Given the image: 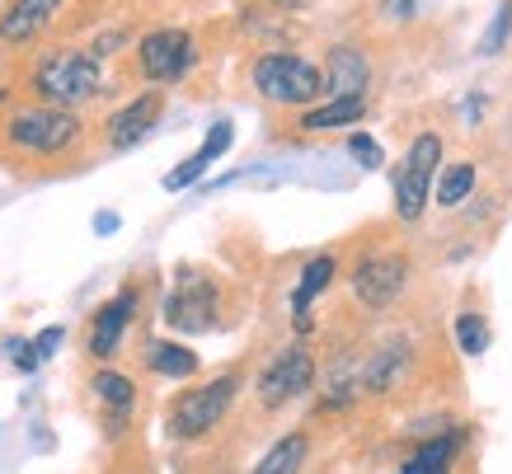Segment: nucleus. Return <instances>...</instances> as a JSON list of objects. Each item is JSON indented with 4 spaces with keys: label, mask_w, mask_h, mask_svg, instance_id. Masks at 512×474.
I'll return each mask as SVG.
<instances>
[{
    "label": "nucleus",
    "mask_w": 512,
    "mask_h": 474,
    "mask_svg": "<svg viewBox=\"0 0 512 474\" xmlns=\"http://www.w3.org/2000/svg\"><path fill=\"white\" fill-rule=\"evenodd\" d=\"M90 165H99L90 113L33 104L19 94L0 104V174L19 184H47L71 179Z\"/></svg>",
    "instance_id": "obj_1"
},
{
    "label": "nucleus",
    "mask_w": 512,
    "mask_h": 474,
    "mask_svg": "<svg viewBox=\"0 0 512 474\" xmlns=\"http://www.w3.org/2000/svg\"><path fill=\"white\" fill-rule=\"evenodd\" d=\"M400 230H390V221H372L343 240V287L367 320L409 315L428 291V254Z\"/></svg>",
    "instance_id": "obj_2"
},
{
    "label": "nucleus",
    "mask_w": 512,
    "mask_h": 474,
    "mask_svg": "<svg viewBox=\"0 0 512 474\" xmlns=\"http://www.w3.org/2000/svg\"><path fill=\"white\" fill-rule=\"evenodd\" d=\"M0 80L33 104H52V108H76L90 113L94 104H109L118 94L113 71L80 38H52L38 43L33 52L15 57V62L0 66Z\"/></svg>",
    "instance_id": "obj_3"
},
{
    "label": "nucleus",
    "mask_w": 512,
    "mask_h": 474,
    "mask_svg": "<svg viewBox=\"0 0 512 474\" xmlns=\"http://www.w3.org/2000/svg\"><path fill=\"white\" fill-rule=\"evenodd\" d=\"M212 24H146V29L132 38L123 57H118V90L123 85H137V90H174V85H188V80L202 71V62L212 57Z\"/></svg>",
    "instance_id": "obj_4"
},
{
    "label": "nucleus",
    "mask_w": 512,
    "mask_h": 474,
    "mask_svg": "<svg viewBox=\"0 0 512 474\" xmlns=\"http://www.w3.org/2000/svg\"><path fill=\"white\" fill-rule=\"evenodd\" d=\"M240 287H235L231 273H221L212 263H179L174 268V282L160 301V320L170 334H217V329H231L240 315Z\"/></svg>",
    "instance_id": "obj_5"
},
{
    "label": "nucleus",
    "mask_w": 512,
    "mask_h": 474,
    "mask_svg": "<svg viewBox=\"0 0 512 474\" xmlns=\"http://www.w3.org/2000/svg\"><path fill=\"white\" fill-rule=\"evenodd\" d=\"M447 160V127L433 113H423V123L409 132L404 151L390 165V221L404 230H419L428 207H433V179Z\"/></svg>",
    "instance_id": "obj_6"
},
{
    "label": "nucleus",
    "mask_w": 512,
    "mask_h": 474,
    "mask_svg": "<svg viewBox=\"0 0 512 474\" xmlns=\"http://www.w3.org/2000/svg\"><path fill=\"white\" fill-rule=\"evenodd\" d=\"M240 85H245L268 113H301L325 99V76L320 62L301 57L296 47H264V52H249L240 62Z\"/></svg>",
    "instance_id": "obj_7"
},
{
    "label": "nucleus",
    "mask_w": 512,
    "mask_h": 474,
    "mask_svg": "<svg viewBox=\"0 0 512 474\" xmlns=\"http://www.w3.org/2000/svg\"><path fill=\"white\" fill-rule=\"evenodd\" d=\"M245 381L249 367H226L207 381H193L188 390H179L165 409V437L170 442H207L231 418L235 399L245 395Z\"/></svg>",
    "instance_id": "obj_8"
},
{
    "label": "nucleus",
    "mask_w": 512,
    "mask_h": 474,
    "mask_svg": "<svg viewBox=\"0 0 512 474\" xmlns=\"http://www.w3.org/2000/svg\"><path fill=\"white\" fill-rule=\"evenodd\" d=\"M160 287V273L151 268H141L123 282V287L113 291L109 301H99L90 310V320H85V357H90L94 367H104V362H118V352H123L127 334L137 329V320L146 315L151 306V291Z\"/></svg>",
    "instance_id": "obj_9"
},
{
    "label": "nucleus",
    "mask_w": 512,
    "mask_h": 474,
    "mask_svg": "<svg viewBox=\"0 0 512 474\" xmlns=\"http://www.w3.org/2000/svg\"><path fill=\"white\" fill-rule=\"evenodd\" d=\"M315 381H320V352H315L311 338L282 343L264 367L254 371V381H249L254 413H259V418H278L282 409H292L296 399L311 395Z\"/></svg>",
    "instance_id": "obj_10"
},
{
    "label": "nucleus",
    "mask_w": 512,
    "mask_h": 474,
    "mask_svg": "<svg viewBox=\"0 0 512 474\" xmlns=\"http://www.w3.org/2000/svg\"><path fill=\"white\" fill-rule=\"evenodd\" d=\"M165 108H170V90H137L118 99L113 108H104V118H94V151H99V160L141 146L160 127Z\"/></svg>",
    "instance_id": "obj_11"
},
{
    "label": "nucleus",
    "mask_w": 512,
    "mask_h": 474,
    "mask_svg": "<svg viewBox=\"0 0 512 474\" xmlns=\"http://www.w3.org/2000/svg\"><path fill=\"white\" fill-rule=\"evenodd\" d=\"M372 113V94H343V99H320V104L301 108V113H282L273 141H292V146H306V141L334 137L343 127H362Z\"/></svg>",
    "instance_id": "obj_12"
},
{
    "label": "nucleus",
    "mask_w": 512,
    "mask_h": 474,
    "mask_svg": "<svg viewBox=\"0 0 512 474\" xmlns=\"http://www.w3.org/2000/svg\"><path fill=\"white\" fill-rule=\"evenodd\" d=\"M325 76V99L343 94H376V52L367 38H334L320 57Z\"/></svg>",
    "instance_id": "obj_13"
},
{
    "label": "nucleus",
    "mask_w": 512,
    "mask_h": 474,
    "mask_svg": "<svg viewBox=\"0 0 512 474\" xmlns=\"http://www.w3.org/2000/svg\"><path fill=\"white\" fill-rule=\"evenodd\" d=\"M343 277V245H329L320 254L301 263L296 273V287H292V329L296 338H311L315 334V301L334 291V282Z\"/></svg>",
    "instance_id": "obj_14"
},
{
    "label": "nucleus",
    "mask_w": 512,
    "mask_h": 474,
    "mask_svg": "<svg viewBox=\"0 0 512 474\" xmlns=\"http://www.w3.org/2000/svg\"><path fill=\"white\" fill-rule=\"evenodd\" d=\"M470 428L466 423H442V428H423L419 442L404 451L400 474H456L466 465Z\"/></svg>",
    "instance_id": "obj_15"
},
{
    "label": "nucleus",
    "mask_w": 512,
    "mask_h": 474,
    "mask_svg": "<svg viewBox=\"0 0 512 474\" xmlns=\"http://www.w3.org/2000/svg\"><path fill=\"white\" fill-rule=\"evenodd\" d=\"M90 395H94V404H99V418H104V437H123L127 423H132V413H137V395H141L137 376L123 367H113V362H104V367H94V376H90Z\"/></svg>",
    "instance_id": "obj_16"
},
{
    "label": "nucleus",
    "mask_w": 512,
    "mask_h": 474,
    "mask_svg": "<svg viewBox=\"0 0 512 474\" xmlns=\"http://www.w3.org/2000/svg\"><path fill=\"white\" fill-rule=\"evenodd\" d=\"M141 367L151 371L156 381H198L202 371V357L188 343H179V338L170 334H156V338H141Z\"/></svg>",
    "instance_id": "obj_17"
},
{
    "label": "nucleus",
    "mask_w": 512,
    "mask_h": 474,
    "mask_svg": "<svg viewBox=\"0 0 512 474\" xmlns=\"http://www.w3.org/2000/svg\"><path fill=\"white\" fill-rule=\"evenodd\" d=\"M475 188H480V160H470V155H447L442 169H437V179H433L437 212L456 216L470 198H475Z\"/></svg>",
    "instance_id": "obj_18"
},
{
    "label": "nucleus",
    "mask_w": 512,
    "mask_h": 474,
    "mask_svg": "<svg viewBox=\"0 0 512 474\" xmlns=\"http://www.w3.org/2000/svg\"><path fill=\"white\" fill-rule=\"evenodd\" d=\"M451 334H456V352L466 357H480L489 343H494V329H489V306H484V291L480 287H466L461 306L451 315Z\"/></svg>",
    "instance_id": "obj_19"
},
{
    "label": "nucleus",
    "mask_w": 512,
    "mask_h": 474,
    "mask_svg": "<svg viewBox=\"0 0 512 474\" xmlns=\"http://www.w3.org/2000/svg\"><path fill=\"white\" fill-rule=\"evenodd\" d=\"M311 456H315L311 428H292V432H282L278 442L268 446L264 456H259V465H254L249 474H306Z\"/></svg>",
    "instance_id": "obj_20"
},
{
    "label": "nucleus",
    "mask_w": 512,
    "mask_h": 474,
    "mask_svg": "<svg viewBox=\"0 0 512 474\" xmlns=\"http://www.w3.org/2000/svg\"><path fill=\"white\" fill-rule=\"evenodd\" d=\"M508 43H512V0H498L494 19H489V29L480 38V52L484 57H498V52H508Z\"/></svg>",
    "instance_id": "obj_21"
},
{
    "label": "nucleus",
    "mask_w": 512,
    "mask_h": 474,
    "mask_svg": "<svg viewBox=\"0 0 512 474\" xmlns=\"http://www.w3.org/2000/svg\"><path fill=\"white\" fill-rule=\"evenodd\" d=\"M348 151H353V160L362 169H381V165H386V151H381V146H376V137H372V132H362V127H353V132H348Z\"/></svg>",
    "instance_id": "obj_22"
},
{
    "label": "nucleus",
    "mask_w": 512,
    "mask_h": 474,
    "mask_svg": "<svg viewBox=\"0 0 512 474\" xmlns=\"http://www.w3.org/2000/svg\"><path fill=\"white\" fill-rule=\"evenodd\" d=\"M207 165H212V160H207V155H198V151H193V155H188V160H184V165H179V169H170V174H165V193H184L188 184H198L202 174H207Z\"/></svg>",
    "instance_id": "obj_23"
},
{
    "label": "nucleus",
    "mask_w": 512,
    "mask_h": 474,
    "mask_svg": "<svg viewBox=\"0 0 512 474\" xmlns=\"http://www.w3.org/2000/svg\"><path fill=\"white\" fill-rule=\"evenodd\" d=\"M231 141H235V123H231V118H221V123H212V132H207V137H202L198 155H207V160H212V165H217L221 155L231 151Z\"/></svg>",
    "instance_id": "obj_24"
},
{
    "label": "nucleus",
    "mask_w": 512,
    "mask_h": 474,
    "mask_svg": "<svg viewBox=\"0 0 512 474\" xmlns=\"http://www.w3.org/2000/svg\"><path fill=\"white\" fill-rule=\"evenodd\" d=\"M62 338H66V329H62V324H47L43 334H33V338H29V352H33V357H38V367H43L47 357H52V352H57V348H62Z\"/></svg>",
    "instance_id": "obj_25"
},
{
    "label": "nucleus",
    "mask_w": 512,
    "mask_h": 474,
    "mask_svg": "<svg viewBox=\"0 0 512 474\" xmlns=\"http://www.w3.org/2000/svg\"><path fill=\"white\" fill-rule=\"evenodd\" d=\"M419 10V0H376V19L381 24H409Z\"/></svg>",
    "instance_id": "obj_26"
},
{
    "label": "nucleus",
    "mask_w": 512,
    "mask_h": 474,
    "mask_svg": "<svg viewBox=\"0 0 512 474\" xmlns=\"http://www.w3.org/2000/svg\"><path fill=\"white\" fill-rule=\"evenodd\" d=\"M259 5H268L273 15H287V19H296V15H306L315 0H259Z\"/></svg>",
    "instance_id": "obj_27"
},
{
    "label": "nucleus",
    "mask_w": 512,
    "mask_h": 474,
    "mask_svg": "<svg viewBox=\"0 0 512 474\" xmlns=\"http://www.w3.org/2000/svg\"><path fill=\"white\" fill-rule=\"evenodd\" d=\"M118 226V216L113 212H104V216H94V230H99V235H109V230Z\"/></svg>",
    "instance_id": "obj_28"
},
{
    "label": "nucleus",
    "mask_w": 512,
    "mask_h": 474,
    "mask_svg": "<svg viewBox=\"0 0 512 474\" xmlns=\"http://www.w3.org/2000/svg\"><path fill=\"white\" fill-rule=\"evenodd\" d=\"M184 10H207V5H217V0H179Z\"/></svg>",
    "instance_id": "obj_29"
}]
</instances>
